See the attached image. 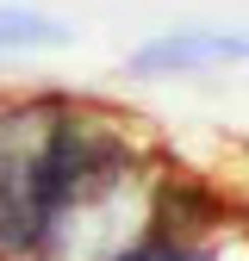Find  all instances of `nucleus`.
<instances>
[{"mask_svg":"<svg viewBox=\"0 0 249 261\" xmlns=\"http://www.w3.org/2000/svg\"><path fill=\"white\" fill-rule=\"evenodd\" d=\"M231 62V31H168V38H150L124 56V75L137 81H168V75H200Z\"/></svg>","mask_w":249,"mask_h":261,"instance_id":"obj_1","label":"nucleus"},{"mask_svg":"<svg viewBox=\"0 0 249 261\" xmlns=\"http://www.w3.org/2000/svg\"><path fill=\"white\" fill-rule=\"evenodd\" d=\"M75 31L69 19H56L44 7H19V0H0V56H31V50H62Z\"/></svg>","mask_w":249,"mask_h":261,"instance_id":"obj_2","label":"nucleus"},{"mask_svg":"<svg viewBox=\"0 0 249 261\" xmlns=\"http://www.w3.org/2000/svg\"><path fill=\"white\" fill-rule=\"evenodd\" d=\"M231 62H249V38H231Z\"/></svg>","mask_w":249,"mask_h":261,"instance_id":"obj_3","label":"nucleus"}]
</instances>
